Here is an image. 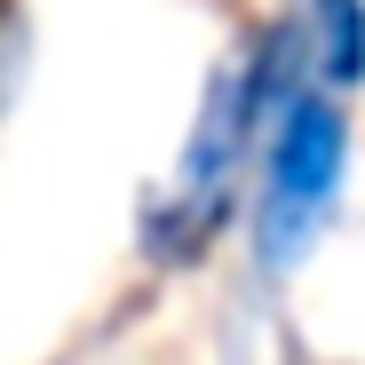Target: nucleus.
I'll return each instance as SVG.
<instances>
[{"label": "nucleus", "instance_id": "f257e3e1", "mask_svg": "<svg viewBox=\"0 0 365 365\" xmlns=\"http://www.w3.org/2000/svg\"><path fill=\"white\" fill-rule=\"evenodd\" d=\"M286 72H294V32L278 24V32L255 48V64L238 72V88H222V96L207 103V128H199L191 159H182V191L151 215V247H159V255H199V247H207V230H215L222 207H230L238 159H247L270 96H286Z\"/></svg>", "mask_w": 365, "mask_h": 365}, {"label": "nucleus", "instance_id": "f03ea898", "mask_svg": "<svg viewBox=\"0 0 365 365\" xmlns=\"http://www.w3.org/2000/svg\"><path fill=\"white\" fill-rule=\"evenodd\" d=\"M341 151H349L341 103L318 96V88H294L278 135H270L262 207H255V247H262V262L286 270V262L318 238V222H326V207H334V191H341Z\"/></svg>", "mask_w": 365, "mask_h": 365}, {"label": "nucleus", "instance_id": "7ed1b4c3", "mask_svg": "<svg viewBox=\"0 0 365 365\" xmlns=\"http://www.w3.org/2000/svg\"><path fill=\"white\" fill-rule=\"evenodd\" d=\"M318 16V56L334 80H357L365 72V0H310Z\"/></svg>", "mask_w": 365, "mask_h": 365}]
</instances>
